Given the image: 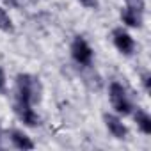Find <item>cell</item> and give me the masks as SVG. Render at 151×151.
<instances>
[{
    "instance_id": "obj_7",
    "label": "cell",
    "mask_w": 151,
    "mask_h": 151,
    "mask_svg": "<svg viewBox=\"0 0 151 151\" xmlns=\"http://www.w3.org/2000/svg\"><path fill=\"white\" fill-rule=\"evenodd\" d=\"M11 140H13V144H14L18 149H34V142H32L23 132L13 130V132H11Z\"/></svg>"
},
{
    "instance_id": "obj_14",
    "label": "cell",
    "mask_w": 151,
    "mask_h": 151,
    "mask_svg": "<svg viewBox=\"0 0 151 151\" xmlns=\"http://www.w3.org/2000/svg\"><path fill=\"white\" fill-rule=\"evenodd\" d=\"M6 2L9 6H13V7H23L27 4V0H6Z\"/></svg>"
},
{
    "instance_id": "obj_1",
    "label": "cell",
    "mask_w": 151,
    "mask_h": 151,
    "mask_svg": "<svg viewBox=\"0 0 151 151\" xmlns=\"http://www.w3.org/2000/svg\"><path fill=\"white\" fill-rule=\"evenodd\" d=\"M16 89H18V98L23 101H29L30 105L41 101V82L34 75L22 73L16 77Z\"/></svg>"
},
{
    "instance_id": "obj_15",
    "label": "cell",
    "mask_w": 151,
    "mask_h": 151,
    "mask_svg": "<svg viewBox=\"0 0 151 151\" xmlns=\"http://www.w3.org/2000/svg\"><path fill=\"white\" fill-rule=\"evenodd\" d=\"M6 89V75H4V69L0 68V91Z\"/></svg>"
},
{
    "instance_id": "obj_11",
    "label": "cell",
    "mask_w": 151,
    "mask_h": 151,
    "mask_svg": "<svg viewBox=\"0 0 151 151\" xmlns=\"http://www.w3.org/2000/svg\"><path fill=\"white\" fill-rule=\"evenodd\" d=\"M126 6H128V9H133V11L142 14L144 7H146V2H144V0H126Z\"/></svg>"
},
{
    "instance_id": "obj_8",
    "label": "cell",
    "mask_w": 151,
    "mask_h": 151,
    "mask_svg": "<svg viewBox=\"0 0 151 151\" xmlns=\"http://www.w3.org/2000/svg\"><path fill=\"white\" fill-rule=\"evenodd\" d=\"M121 18H123V22L128 27H142V14L137 13V11H133V9H128L126 7L121 13Z\"/></svg>"
},
{
    "instance_id": "obj_9",
    "label": "cell",
    "mask_w": 151,
    "mask_h": 151,
    "mask_svg": "<svg viewBox=\"0 0 151 151\" xmlns=\"http://www.w3.org/2000/svg\"><path fill=\"white\" fill-rule=\"evenodd\" d=\"M135 123H137V126L140 128V132L142 133H146V135H151V117L144 112V110H137L135 112Z\"/></svg>"
},
{
    "instance_id": "obj_13",
    "label": "cell",
    "mask_w": 151,
    "mask_h": 151,
    "mask_svg": "<svg viewBox=\"0 0 151 151\" xmlns=\"http://www.w3.org/2000/svg\"><path fill=\"white\" fill-rule=\"evenodd\" d=\"M80 4L89 7V9H96L98 7V0H80Z\"/></svg>"
},
{
    "instance_id": "obj_6",
    "label": "cell",
    "mask_w": 151,
    "mask_h": 151,
    "mask_svg": "<svg viewBox=\"0 0 151 151\" xmlns=\"http://www.w3.org/2000/svg\"><path fill=\"white\" fill-rule=\"evenodd\" d=\"M103 119H105V124H107L109 132H110L116 139H124V137H126L128 130H126V126H124L117 117H114V116H110V114H105Z\"/></svg>"
},
{
    "instance_id": "obj_4",
    "label": "cell",
    "mask_w": 151,
    "mask_h": 151,
    "mask_svg": "<svg viewBox=\"0 0 151 151\" xmlns=\"http://www.w3.org/2000/svg\"><path fill=\"white\" fill-rule=\"evenodd\" d=\"M32 105L29 103V101H23V100H16V103H14V112H16V116L25 123V124H29V126H37L39 124V116L30 109Z\"/></svg>"
},
{
    "instance_id": "obj_10",
    "label": "cell",
    "mask_w": 151,
    "mask_h": 151,
    "mask_svg": "<svg viewBox=\"0 0 151 151\" xmlns=\"http://www.w3.org/2000/svg\"><path fill=\"white\" fill-rule=\"evenodd\" d=\"M0 30L2 32H13V22L2 7H0Z\"/></svg>"
},
{
    "instance_id": "obj_3",
    "label": "cell",
    "mask_w": 151,
    "mask_h": 151,
    "mask_svg": "<svg viewBox=\"0 0 151 151\" xmlns=\"http://www.w3.org/2000/svg\"><path fill=\"white\" fill-rule=\"evenodd\" d=\"M71 55L75 62H78L80 66H91L93 62V50L87 45V41L80 36H77L71 43Z\"/></svg>"
},
{
    "instance_id": "obj_2",
    "label": "cell",
    "mask_w": 151,
    "mask_h": 151,
    "mask_svg": "<svg viewBox=\"0 0 151 151\" xmlns=\"http://www.w3.org/2000/svg\"><path fill=\"white\" fill-rule=\"evenodd\" d=\"M109 93H110V103L116 109V112L117 114H123V116H128L132 112V103H130V100L126 96L124 87L119 82H112Z\"/></svg>"
},
{
    "instance_id": "obj_5",
    "label": "cell",
    "mask_w": 151,
    "mask_h": 151,
    "mask_svg": "<svg viewBox=\"0 0 151 151\" xmlns=\"http://www.w3.org/2000/svg\"><path fill=\"white\" fill-rule=\"evenodd\" d=\"M112 37H114L116 48H117L121 53H124V55H132V53H133L135 43H133V39H132V36H130L128 32H124L123 29H116V30L112 32Z\"/></svg>"
},
{
    "instance_id": "obj_12",
    "label": "cell",
    "mask_w": 151,
    "mask_h": 151,
    "mask_svg": "<svg viewBox=\"0 0 151 151\" xmlns=\"http://www.w3.org/2000/svg\"><path fill=\"white\" fill-rule=\"evenodd\" d=\"M142 86H144L146 93H151V77H149V73H142Z\"/></svg>"
}]
</instances>
